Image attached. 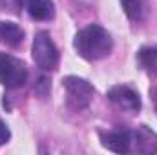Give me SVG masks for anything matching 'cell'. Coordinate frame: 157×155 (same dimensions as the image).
Here are the masks:
<instances>
[{"mask_svg":"<svg viewBox=\"0 0 157 155\" xmlns=\"http://www.w3.org/2000/svg\"><path fill=\"white\" fill-rule=\"evenodd\" d=\"M33 60L35 64L39 66L40 70L44 71H53L59 64V51H57V46L53 44V40L49 37V33L46 31H40L35 35L33 40Z\"/></svg>","mask_w":157,"mask_h":155,"instance_id":"cell-3","label":"cell"},{"mask_svg":"<svg viewBox=\"0 0 157 155\" xmlns=\"http://www.w3.org/2000/svg\"><path fill=\"white\" fill-rule=\"evenodd\" d=\"M132 152L133 153H155L157 135L146 126L132 130Z\"/></svg>","mask_w":157,"mask_h":155,"instance_id":"cell-7","label":"cell"},{"mask_svg":"<svg viewBox=\"0 0 157 155\" xmlns=\"http://www.w3.org/2000/svg\"><path fill=\"white\" fill-rule=\"evenodd\" d=\"M26 9L35 20H51L55 17V6L51 0H26Z\"/></svg>","mask_w":157,"mask_h":155,"instance_id":"cell-8","label":"cell"},{"mask_svg":"<svg viewBox=\"0 0 157 155\" xmlns=\"http://www.w3.org/2000/svg\"><path fill=\"white\" fill-rule=\"evenodd\" d=\"M102 146L115 153L132 152V130H112L108 133H101Z\"/></svg>","mask_w":157,"mask_h":155,"instance_id":"cell-6","label":"cell"},{"mask_svg":"<svg viewBox=\"0 0 157 155\" xmlns=\"http://www.w3.org/2000/svg\"><path fill=\"white\" fill-rule=\"evenodd\" d=\"M9 137H11L9 128L6 126V122H4V120H0V144H6V142L9 141Z\"/></svg>","mask_w":157,"mask_h":155,"instance_id":"cell-13","label":"cell"},{"mask_svg":"<svg viewBox=\"0 0 157 155\" xmlns=\"http://www.w3.org/2000/svg\"><path fill=\"white\" fill-rule=\"evenodd\" d=\"M62 86L66 89V97H68V106L75 112H80L84 108L90 106L91 99H93V86L78 77H66L62 80Z\"/></svg>","mask_w":157,"mask_h":155,"instance_id":"cell-2","label":"cell"},{"mask_svg":"<svg viewBox=\"0 0 157 155\" xmlns=\"http://www.w3.org/2000/svg\"><path fill=\"white\" fill-rule=\"evenodd\" d=\"M73 46L77 49V53L86 59V60H101L104 57H108L113 49V40L112 35L99 24H90L88 28L80 29Z\"/></svg>","mask_w":157,"mask_h":155,"instance_id":"cell-1","label":"cell"},{"mask_svg":"<svg viewBox=\"0 0 157 155\" xmlns=\"http://www.w3.org/2000/svg\"><path fill=\"white\" fill-rule=\"evenodd\" d=\"M139 66L152 77H157V46H144L137 53Z\"/></svg>","mask_w":157,"mask_h":155,"instance_id":"cell-9","label":"cell"},{"mask_svg":"<svg viewBox=\"0 0 157 155\" xmlns=\"http://www.w3.org/2000/svg\"><path fill=\"white\" fill-rule=\"evenodd\" d=\"M110 102L124 113H137L141 110V99L139 93L133 91L130 86H113L108 91Z\"/></svg>","mask_w":157,"mask_h":155,"instance_id":"cell-5","label":"cell"},{"mask_svg":"<svg viewBox=\"0 0 157 155\" xmlns=\"http://www.w3.org/2000/svg\"><path fill=\"white\" fill-rule=\"evenodd\" d=\"M26 80H28L26 64L17 57H11L7 53H0V82L6 88L13 89V88L24 86Z\"/></svg>","mask_w":157,"mask_h":155,"instance_id":"cell-4","label":"cell"},{"mask_svg":"<svg viewBox=\"0 0 157 155\" xmlns=\"http://www.w3.org/2000/svg\"><path fill=\"white\" fill-rule=\"evenodd\" d=\"M0 39L4 40L7 46L17 47L24 40V29L13 22H0Z\"/></svg>","mask_w":157,"mask_h":155,"instance_id":"cell-10","label":"cell"},{"mask_svg":"<svg viewBox=\"0 0 157 155\" xmlns=\"http://www.w3.org/2000/svg\"><path fill=\"white\" fill-rule=\"evenodd\" d=\"M22 4L24 0H0V9L11 15H18L22 9Z\"/></svg>","mask_w":157,"mask_h":155,"instance_id":"cell-12","label":"cell"},{"mask_svg":"<svg viewBox=\"0 0 157 155\" xmlns=\"http://www.w3.org/2000/svg\"><path fill=\"white\" fill-rule=\"evenodd\" d=\"M121 6L132 22H143L148 13L146 0H121Z\"/></svg>","mask_w":157,"mask_h":155,"instance_id":"cell-11","label":"cell"}]
</instances>
